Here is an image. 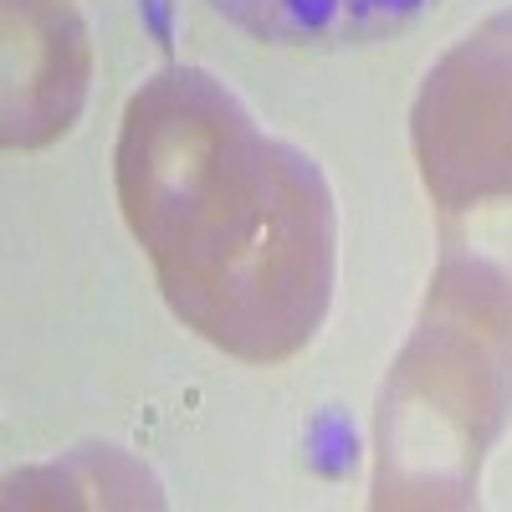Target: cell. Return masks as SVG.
I'll return each mask as SVG.
<instances>
[{"mask_svg":"<svg viewBox=\"0 0 512 512\" xmlns=\"http://www.w3.org/2000/svg\"><path fill=\"white\" fill-rule=\"evenodd\" d=\"M93 47L72 0H6V149H47L88 103Z\"/></svg>","mask_w":512,"mask_h":512,"instance_id":"obj_4","label":"cell"},{"mask_svg":"<svg viewBox=\"0 0 512 512\" xmlns=\"http://www.w3.org/2000/svg\"><path fill=\"white\" fill-rule=\"evenodd\" d=\"M410 149L441 246L512 267V11H492L431 62L410 103Z\"/></svg>","mask_w":512,"mask_h":512,"instance_id":"obj_3","label":"cell"},{"mask_svg":"<svg viewBox=\"0 0 512 512\" xmlns=\"http://www.w3.org/2000/svg\"><path fill=\"white\" fill-rule=\"evenodd\" d=\"M98 482L118 487L128 497V507H164V492L159 482L144 472L134 456H123L118 446L108 451V461L98 466V477H82V456H67V461H52V466H31V472H16L11 477V507H36V502H113L108 492H98Z\"/></svg>","mask_w":512,"mask_h":512,"instance_id":"obj_6","label":"cell"},{"mask_svg":"<svg viewBox=\"0 0 512 512\" xmlns=\"http://www.w3.org/2000/svg\"><path fill=\"white\" fill-rule=\"evenodd\" d=\"M512 420V267L441 246L420 318L379 384L374 507H477L482 466Z\"/></svg>","mask_w":512,"mask_h":512,"instance_id":"obj_2","label":"cell"},{"mask_svg":"<svg viewBox=\"0 0 512 512\" xmlns=\"http://www.w3.org/2000/svg\"><path fill=\"white\" fill-rule=\"evenodd\" d=\"M436 0H210L226 26L267 47H369L410 31Z\"/></svg>","mask_w":512,"mask_h":512,"instance_id":"obj_5","label":"cell"},{"mask_svg":"<svg viewBox=\"0 0 512 512\" xmlns=\"http://www.w3.org/2000/svg\"><path fill=\"white\" fill-rule=\"evenodd\" d=\"M113 185L190 333L241 364H282L313 344L338 282L333 185L216 72L164 67L128 98Z\"/></svg>","mask_w":512,"mask_h":512,"instance_id":"obj_1","label":"cell"}]
</instances>
